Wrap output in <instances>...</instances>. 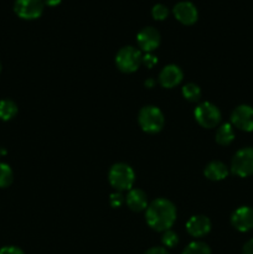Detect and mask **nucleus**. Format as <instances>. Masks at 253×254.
Returning <instances> with one entry per match:
<instances>
[{"label": "nucleus", "instance_id": "nucleus-1", "mask_svg": "<svg viewBox=\"0 0 253 254\" xmlns=\"http://www.w3.org/2000/svg\"><path fill=\"white\" fill-rule=\"evenodd\" d=\"M176 218L175 206L165 198L153 201L146 210V222L155 231H168Z\"/></svg>", "mask_w": 253, "mask_h": 254}, {"label": "nucleus", "instance_id": "nucleus-2", "mask_svg": "<svg viewBox=\"0 0 253 254\" xmlns=\"http://www.w3.org/2000/svg\"><path fill=\"white\" fill-rule=\"evenodd\" d=\"M134 179H135V175H134L133 169L126 164H116L109 170V183L119 191L129 190L133 186Z\"/></svg>", "mask_w": 253, "mask_h": 254}, {"label": "nucleus", "instance_id": "nucleus-3", "mask_svg": "<svg viewBox=\"0 0 253 254\" xmlns=\"http://www.w3.org/2000/svg\"><path fill=\"white\" fill-rule=\"evenodd\" d=\"M139 124L146 133H158L164 127V114L159 108L153 106L144 107L139 112Z\"/></svg>", "mask_w": 253, "mask_h": 254}, {"label": "nucleus", "instance_id": "nucleus-4", "mask_svg": "<svg viewBox=\"0 0 253 254\" xmlns=\"http://www.w3.org/2000/svg\"><path fill=\"white\" fill-rule=\"evenodd\" d=\"M141 62H143V56L140 51L133 46H126L121 49L116 57V64L118 68L126 73L135 72Z\"/></svg>", "mask_w": 253, "mask_h": 254}, {"label": "nucleus", "instance_id": "nucleus-5", "mask_svg": "<svg viewBox=\"0 0 253 254\" xmlns=\"http://www.w3.org/2000/svg\"><path fill=\"white\" fill-rule=\"evenodd\" d=\"M231 170L240 178L253 175V148H245L238 150L232 159Z\"/></svg>", "mask_w": 253, "mask_h": 254}, {"label": "nucleus", "instance_id": "nucleus-6", "mask_svg": "<svg viewBox=\"0 0 253 254\" xmlns=\"http://www.w3.org/2000/svg\"><path fill=\"white\" fill-rule=\"evenodd\" d=\"M195 118L203 128H213L220 123L221 112L212 103L205 102L195 109Z\"/></svg>", "mask_w": 253, "mask_h": 254}, {"label": "nucleus", "instance_id": "nucleus-7", "mask_svg": "<svg viewBox=\"0 0 253 254\" xmlns=\"http://www.w3.org/2000/svg\"><path fill=\"white\" fill-rule=\"evenodd\" d=\"M44 1L42 0H16L14 10L16 15L25 20H34L41 16L44 12Z\"/></svg>", "mask_w": 253, "mask_h": 254}, {"label": "nucleus", "instance_id": "nucleus-8", "mask_svg": "<svg viewBox=\"0 0 253 254\" xmlns=\"http://www.w3.org/2000/svg\"><path fill=\"white\" fill-rule=\"evenodd\" d=\"M231 122L241 130L253 131V108L246 104L238 106L231 114Z\"/></svg>", "mask_w": 253, "mask_h": 254}, {"label": "nucleus", "instance_id": "nucleus-9", "mask_svg": "<svg viewBox=\"0 0 253 254\" xmlns=\"http://www.w3.org/2000/svg\"><path fill=\"white\" fill-rule=\"evenodd\" d=\"M174 16L184 25H192L197 21L198 12L191 1H180L174 6Z\"/></svg>", "mask_w": 253, "mask_h": 254}, {"label": "nucleus", "instance_id": "nucleus-10", "mask_svg": "<svg viewBox=\"0 0 253 254\" xmlns=\"http://www.w3.org/2000/svg\"><path fill=\"white\" fill-rule=\"evenodd\" d=\"M231 223L240 232H247L253 228V208L242 206L232 213Z\"/></svg>", "mask_w": 253, "mask_h": 254}, {"label": "nucleus", "instance_id": "nucleus-11", "mask_svg": "<svg viewBox=\"0 0 253 254\" xmlns=\"http://www.w3.org/2000/svg\"><path fill=\"white\" fill-rule=\"evenodd\" d=\"M139 47L145 52H151L160 45V34L154 27H144L136 36Z\"/></svg>", "mask_w": 253, "mask_h": 254}, {"label": "nucleus", "instance_id": "nucleus-12", "mask_svg": "<svg viewBox=\"0 0 253 254\" xmlns=\"http://www.w3.org/2000/svg\"><path fill=\"white\" fill-rule=\"evenodd\" d=\"M183 81V71L175 64H169L164 67L159 74V82L165 88H173Z\"/></svg>", "mask_w": 253, "mask_h": 254}, {"label": "nucleus", "instance_id": "nucleus-13", "mask_svg": "<svg viewBox=\"0 0 253 254\" xmlns=\"http://www.w3.org/2000/svg\"><path fill=\"white\" fill-rule=\"evenodd\" d=\"M186 230L192 237H202L211 230V222L205 216H192L186 223Z\"/></svg>", "mask_w": 253, "mask_h": 254}, {"label": "nucleus", "instance_id": "nucleus-14", "mask_svg": "<svg viewBox=\"0 0 253 254\" xmlns=\"http://www.w3.org/2000/svg\"><path fill=\"white\" fill-rule=\"evenodd\" d=\"M126 203H128L129 208L133 211H143L148 207V200H146V195L144 191L139 190V189H134L126 196Z\"/></svg>", "mask_w": 253, "mask_h": 254}, {"label": "nucleus", "instance_id": "nucleus-15", "mask_svg": "<svg viewBox=\"0 0 253 254\" xmlns=\"http://www.w3.org/2000/svg\"><path fill=\"white\" fill-rule=\"evenodd\" d=\"M228 169L221 161H211L205 168V176L208 180L220 181L227 178Z\"/></svg>", "mask_w": 253, "mask_h": 254}, {"label": "nucleus", "instance_id": "nucleus-16", "mask_svg": "<svg viewBox=\"0 0 253 254\" xmlns=\"http://www.w3.org/2000/svg\"><path fill=\"white\" fill-rule=\"evenodd\" d=\"M233 139H235V131H233L232 126L228 123L222 124L216 133V141L220 145H228L232 143Z\"/></svg>", "mask_w": 253, "mask_h": 254}, {"label": "nucleus", "instance_id": "nucleus-17", "mask_svg": "<svg viewBox=\"0 0 253 254\" xmlns=\"http://www.w3.org/2000/svg\"><path fill=\"white\" fill-rule=\"evenodd\" d=\"M17 113V106L10 99H2L0 101V119L2 121H9L14 118Z\"/></svg>", "mask_w": 253, "mask_h": 254}, {"label": "nucleus", "instance_id": "nucleus-18", "mask_svg": "<svg viewBox=\"0 0 253 254\" xmlns=\"http://www.w3.org/2000/svg\"><path fill=\"white\" fill-rule=\"evenodd\" d=\"M183 96L188 101L196 102L201 98V89L200 87L196 86L195 83H188L183 87Z\"/></svg>", "mask_w": 253, "mask_h": 254}, {"label": "nucleus", "instance_id": "nucleus-19", "mask_svg": "<svg viewBox=\"0 0 253 254\" xmlns=\"http://www.w3.org/2000/svg\"><path fill=\"white\" fill-rule=\"evenodd\" d=\"M183 254H211V251L206 243L192 242L184 250Z\"/></svg>", "mask_w": 253, "mask_h": 254}, {"label": "nucleus", "instance_id": "nucleus-20", "mask_svg": "<svg viewBox=\"0 0 253 254\" xmlns=\"http://www.w3.org/2000/svg\"><path fill=\"white\" fill-rule=\"evenodd\" d=\"M12 183V170L7 164H0V188H7Z\"/></svg>", "mask_w": 253, "mask_h": 254}, {"label": "nucleus", "instance_id": "nucleus-21", "mask_svg": "<svg viewBox=\"0 0 253 254\" xmlns=\"http://www.w3.org/2000/svg\"><path fill=\"white\" fill-rule=\"evenodd\" d=\"M161 241H163V245L165 246V247L168 248H173L175 247L176 245H178L179 242V238H178V235H176L174 231H165L163 235V237H161Z\"/></svg>", "mask_w": 253, "mask_h": 254}, {"label": "nucleus", "instance_id": "nucleus-22", "mask_svg": "<svg viewBox=\"0 0 253 254\" xmlns=\"http://www.w3.org/2000/svg\"><path fill=\"white\" fill-rule=\"evenodd\" d=\"M151 15H153V17L155 20L161 21V20H165L168 17L169 10L164 4H156L151 9Z\"/></svg>", "mask_w": 253, "mask_h": 254}, {"label": "nucleus", "instance_id": "nucleus-23", "mask_svg": "<svg viewBox=\"0 0 253 254\" xmlns=\"http://www.w3.org/2000/svg\"><path fill=\"white\" fill-rule=\"evenodd\" d=\"M123 201H124L123 196H122L119 192L112 193L111 195V205L113 206V207H121Z\"/></svg>", "mask_w": 253, "mask_h": 254}, {"label": "nucleus", "instance_id": "nucleus-24", "mask_svg": "<svg viewBox=\"0 0 253 254\" xmlns=\"http://www.w3.org/2000/svg\"><path fill=\"white\" fill-rule=\"evenodd\" d=\"M0 254H24L20 248L12 247V246H9V247H4L0 250Z\"/></svg>", "mask_w": 253, "mask_h": 254}, {"label": "nucleus", "instance_id": "nucleus-25", "mask_svg": "<svg viewBox=\"0 0 253 254\" xmlns=\"http://www.w3.org/2000/svg\"><path fill=\"white\" fill-rule=\"evenodd\" d=\"M143 62H144V64H145L148 67H153L154 64H155L156 62H158V59H156V57L154 56V55L146 54L145 56L143 57Z\"/></svg>", "mask_w": 253, "mask_h": 254}, {"label": "nucleus", "instance_id": "nucleus-26", "mask_svg": "<svg viewBox=\"0 0 253 254\" xmlns=\"http://www.w3.org/2000/svg\"><path fill=\"white\" fill-rule=\"evenodd\" d=\"M145 254H169L168 251L163 247H153L148 251Z\"/></svg>", "mask_w": 253, "mask_h": 254}, {"label": "nucleus", "instance_id": "nucleus-27", "mask_svg": "<svg viewBox=\"0 0 253 254\" xmlns=\"http://www.w3.org/2000/svg\"><path fill=\"white\" fill-rule=\"evenodd\" d=\"M242 254H253V240L248 241V242L243 246Z\"/></svg>", "mask_w": 253, "mask_h": 254}, {"label": "nucleus", "instance_id": "nucleus-28", "mask_svg": "<svg viewBox=\"0 0 253 254\" xmlns=\"http://www.w3.org/2000/svg\"><path fill=\"white\" fill-rule=\"evenodd\" d=\"M45 5H49V6H56L59 5L62 0H42Z\"/></svg>", "mask_w": 253, "mask_h": 254}, {"label": "nucleus", "instance_id": "nucleus-29", "mask_svg": "<svg viewBox=\"0 0 253 254\" xmlns=\"http://www.w3.org/2000/svg\"><path fill=\"white\" fill-rule=\"evenodd\" d=\"M153 84H154L153 79H149V81L145 82V86H146V87H153Z\"/></svg>", "mask_w": 253, "mask_h": 254}, {"label": "nucleus", "instance_id": "nucleus-30", "mask_svg": "<svg viewBox=\"0 0 253 254\" xmlns=\"http://www.w3.org/2000/svg\"><path fill=\"white\" fill-rule=\"evenodd\" d=\"M0 71H1V64H0Z\"/></svg>", "mask_w": 253, "mask_h": 254}]
</instances>
